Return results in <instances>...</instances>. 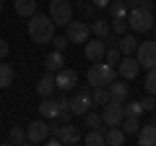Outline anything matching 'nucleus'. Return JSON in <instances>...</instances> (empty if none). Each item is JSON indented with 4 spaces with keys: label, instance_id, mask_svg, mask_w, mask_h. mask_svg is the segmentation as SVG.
Listing matches in <instances>:
<instances>
[{
    "label": "nucleus",
    "instance_id": "obj_1",
    "mask_svg": "<svg viewBox=\"0 0 156 146\" xmlns=\"http://www.w3.org/2000/svg\"><path fill=\"white\" fill-rule=\"evenodd\" d=\"M55 26L57 24L52 21L50 13H34L31 18H29V39L34 42V45H50L52 37H55Z\"/></svg>",
    "mask_w": 156,
    "mask_h": 146
},
{
    "label": "nucleus",
    "instance_id": "obj_2",
    "mask_svg": "<svg viewBox=\"0 0 156 146\" xmlns=\"http://www.w3.org/2000/svg\"><path fill=\"white\" fill-rule=\"evenodd\" d=\"M86 78H89V84L91 86H109L112 81L117 78V68L115 65H109V63H94V65L89 68V76H86Z\"/></svg>",
    "mask_w": 156,
    "mask_h": 146
},
{
    "label": "nucleus",
    "instance_id": "obj_3",
    "mask_svg": "<svg viewBox=\"0 0 156 146\" xmlns=\"http://www.w3.org/2000/svg\"><path fill=\"white\" fill-rule=\"evenodd\" d=\"M128 21H130V31H151L154 29V13H151V8H133V11L128 13Z\"/></svg>",
    "mask_w": 156,
    "mask_h": 146
},
{
    "label": "nucleus",
    "instance_id": "obj_4",
    "mask_svg": "<svg viewBox=\"0 0 156 146\" xmlns=\"http://www.w3.org/2000/svg\"><path fill=\"white\" fill-rule=\"evenodd\" d=\"M52 133H55L62 144H68V146H76V144L83 141L81 128H76L73 123H60V120H57V123H52Z\"/></svg>",
    "mask_w": 156,
    "mask_h": 146
},
{
    "label": "nucleus",
    "instance_id": "obj_5",
    "mask_svg": "<svg viewBox=\"0 0 156 146\" xmlns=\"http://www.w3.org/2000/svg\"><path fill=\"white\" fill-rule=\"evenodd\" d=\"M50 16L57 26H68L73 21V5L68 0H50Z\"/></svg>",
    "mask_w": 156,
    "mask_h": 146
},
{
    "label": "nucleus",
    "instance_id": "obj_6",
    "mask_svg": "<svg viewBox=\"0 0 156 146\" xmlns=\"http://www.w3.org/2000/svg\"><path fill=\"white\" fill-rule=\"evenodd\" d=\"M68 39H70V45H86V42L91 39V24L86 21H70L68 24Z\"/></svg>",
    "mask_w": 156,
    "mask_h": 146
},
{
    "label": "nucleus",
    "instance_id": "obj_7",
    "mask_svg": "<svg viewBox=\"0 0 156 146\" xmlns=\"http://www.w3.org/2000/svg\"><path fill=\"white\" fill-rule=\"evenodd\" d=\"M135 57H138L140 68H146V71L156 68V39H151V42H140L138 50H135Z\"/></svg>",
    "mask_w": 156,
    "mask_h": 146
},
{
    "label": "nucleus",
    "instance_id": "obj_8",
    "mask_svg": "<svg viewBox=\"0 0 156 146\" xmlns=\"http://www.w3.org/2000/svg\"><path fill=\"white\" fill-rule=\"evenodd\" d=\"M52 133V125H47V120H34V123L26 125V136H29V144H42L47 141V136Z\"/></svg>",
    "mask_w": 156,
    "mask_h": 146
},
{
    "label": "nucleus",
    "instance_id": "obj_9",
    "mask_svg": "<svg viewBox=\"0 0 156 146\" xmlns=\"http://www.w3.org/2000/svg\"><path fill=\"white\" fill-rule=\"evenodd\" d=\"M83 55H86V60H91V63H101L104 55H107V42L99 39V37H91V39L86 42V47H83Z\"/></svg>",
    "mask_w": 156,
    "mask_h": 146
},
{
    "label": "nucleus",
    "instance_id": "obj_10",
    "mask_svg": "<svg viewBox=\"0 0 156 146\" xmlns=\"http://www.w3.org/2000/svg\"><path fill=\"white\" fill-rule=\"evenodd\" d=\"M91 107H94V99H91L89 91H76V94L70 97V110H73V115H76V118H78V115L83 118Z\"/></svg>",
    "mask_w": 156,
    "mask_h": 146
},
{
    "label": "nucleus",
    "instance_id": "obj_11",
    "mask_svg": "<svg viewBox=\"0 0 156 146\" xmlns=\"http://www.w3.org/2000/svg\"><path fill=\"white\" fill-rule=\"evenodd\" d=\"M117 73H120L125 81L138 78V73H140V63H138V57H133V55H122L120 65H117Z\"/></svg>",
    "mask_w": 156,
    "mask_h": 146
},
{
    "label": "nucleus",
    "instance_id": "obj_12",
    "mask_svg": "<svg viewBox=\"0 0 156 146\" xmlns=\"http://www.w3.org/2000/svg\"><path fill=\"white\" fill-rule=\"evenodd\" d=\"M101 120H104V125H122V120H125V104H120V102H109V104L104 107V112H101Z\"/></svg>",
    "mask_w": 156,
    "mask_h": 146
},
{
    "label": "nucleus",
    "instance_id": "obj_13",
    "mask_svg": "<svg viewBox=\"0 0 156 146\" xmlns=\"http://www.w3.org/2000/svg\"><path fill=\"white\" fill-rule=\"evenodd\" d=\"M55 81H57V89L60 91H73L78 86V73L73 68H62V71L55 73Z\"/></svg>",
    "mask_w": 156,
    "mask_h": 146
},
{
    "label": "nucleus",
    "instance_id": "obj_14",
    "mask_svg": "<svg viewBox=\"0 0 156 146\" xmlns=\"http://www.w3.org/2000/svg\"><path fill=\"white\" fill-rule=\"evenodd\" d=\"M107 89H109V102H120V104H125L128 97H130V89H128L125 81H117V78H115Z\"/></svg>",
    "mask_w": 156,
    "mask_h": 146
},
{
    "label": "nucleus",
    "instance_id": "obj_15",
    "mask_svg": "<svg viewBox=\"0 0 156 146\" xmlns=\"http://www.w3.org/2000/svg\"><path fill=\"white\" fill-rule=\"evenodd\" d=\"M57 89V81H55V73L52 71H47L44 76H42V78L37 81V94L42 97V99H44V97H52V91Z\"/></svg>",
    "mask_w": 156,
    "mask_h": 146
},
{
    "label": "nucleus",
    "instance_id": "obj_16",
    "mask_svg": "<svg viewBox=\"0 0 156 146\" xmlns=\"http://www.w3.org/2000/svg\"><path fill=\"white\" fill-rule=\"evenodd\" d=\"M39 115H42L44 120H57V115H60V104H57V99L44 97L42 104H39Z\"/></svg>",
    "mask_w": 156,
    "mask_h": 146
},
{
    "label": "nucleus",
    "instance_id": "obj_17",
    "mask_svg": "<svg viewBox=\"0 0 156 146\" xmlns=\"http://www.w3.org/2000/svg\"><path fill=\"white\" fill-rule=\"evenodd\" d=\"M104 133H107V144L109 146H122L128 141V133L122 130V125H107Z\"/></svg>",
    "mask_w": 156,
    "mask_h": 146
},
{
    "label": "nucleus",
    "instance_id": "obj_18",
    "mask_svg": "<svg viewBox=\"0 0 156 146\" xmlns=\"http://www.w3.org/2000/svg\"><path fill=\"white\" fill-rule=\"evenodd\" d=\"M135 141H138L140 146H156V125L148 123V125H140L138 136H135Z\"/></svg>",
    "mask_w": 156,
    "mask_h": 146
},
{
    "label": "nucleus",
    "instance_id": "obj_19",
    "mask_svg": "<svg viewBox=\"0 0 156 146\" xmlns=\"http://www.w3.org/2000/svg\"><path fill=\"white\" fill-rule=\"evenodd\" d=\"M44 68H47V71H52V73L62 71V68H65V52H60V50H52L50 55L44 57Z\"/></svg>",
    "mask_w": 156,
    "mask_h": 146
},
{
    "label": "nucleus",
    "instance_id": "obj_20",
    "mask_svg": "<svg viewBox=\"0 0 156 146\" xmlns=\"http://www.w3.org/2000/svg\"><path fill=\"white\" fill-rule=\"evenodd\" d=\"M13 81H16V68L11 63H0V89H11Z\"/></svg>",
    "mask_w": 156,
    "mask_h": 146
},
{
    "label": "nucleus",
    "instance_id": "obj_21",
    "mask_svg": "<svg viewBox=\"0 0 156 146\" xmlns=\"http://www.w3.org/2000/svg\"><path fill=\"white\" fill-rule=\"evenodd\" d=\"M13 11L21 18H31L37 13V0H13Z\"/></svg>",
    "mask_w": 156,
    "mask_h": 146
},
{
    "label": "nucleus",
    "instance_id": "obj_22",
    "mask_svg": "<svg viewBox=\"0 0 156 146\" xmlns=\"http://www.w3.org/2000/svg\"><path fill=\"white\" fill-rule=\"evenodd\" d=\"M8 144L11 146H23V144H29V136H26V128H21V125H13L11 130H8Z\"/></svg>",
    "mask_w": 156,
    "mask_h": 146
},
{
    "label": "nucleus",
    "instance_id": "obj_23",
    "mask_svg": "<svg viewBox=\"0 0 156 146\" xmlns=\"http://www.w3.org/2000/svg\"><path fill=\"white\" fill-rule=\"evenodd\" d=\"M83 141L89 146H107V133H104V128H89V133L83 136Z\"/></svg>",
    "mask_w": 156,
    "mask_h": 146
},
{
    "label": "nucleus",
    "instance_id": "obj_24",
    "mask_svg": "<svg viewBox=\"0 0 156 146\" xmlns=\"http://www.w3.org/2000/svg\"><path fill=\"white\" fill-rule=\"evenodd\" d=\"M138 45H140V42L135 39L133 34H122V37H120V42H117V47H120V52H122V55H133V52L138 50Z\"/></svg>",
    "mask_w": 156,
    "mask_h": 146
},
{
    "label": "nucleus",
    "instance_id": "obj_25",
    "mask_svg": "<svg viewBox=\"0 0 156 146\" xmlns=\"http://www.w3.org/2000/svg\"><path fill=\"white\" fill-rule=\"evenodd\" d=\"M109 31H112V24L107 21V18H94V21H91V34H94V37L104 39Z\"/></svg>",
    "mask_w": 156,
    "mask_h": 146
},
{
    "label": "nucleus",
    "instance_id": "obj_26",
    "mask_svg": "<svg viewBox=\"0 0 156 146\" xmlns=\"http://www.w3.org/2000/svg\"><path fill=\"white\" fill-rule=\"evenodd\" d=\"M91 99H94L96 107H107V104H109V89H107V86H94Z\"/></svg>",
    "mask_w": 156,
    "mask_h": 146
},
{
    "label": "nucleus",
    "instance_id": "obj_27",
    "mask_svg": "<svg viewBox=\"0 0 156 146\" xmlns=\"http://www.w3.org/2000/svg\"><path fill=\"white\" fill-rule=\"evenodd\" d=\"M128 3L125 0H112L109 3V16L112 18H128Z\"/></svg>",
    "mask_w": 156,
    "mask_h": 146
},
{
    "label": "nucleus",
    "instance_id": "obj_28",
    "mask_svg": "<svg viewBox=\"0 0 156 146\" xmlns=\"http://www.w3.org/2000/svg\"><path fill=\"white\" fill-rule=\"evenodd\" d=\"M122 130H125L128 136H138V130H140V118H128V115H125Z\"/></svg>",
    "mask_w": 156,
    "mask_h": 146
},
{
    "label": "nucleus",
    "instance_id": "obj_29",
    "mask_svg": "<svg viewBox=\"0 0 156 146\" xmlns=\"http://www.w3.org/2000/svg\"><path fill=\"white\" fill-rule=\"evenodd\" d=\"M146 110H143V102H125V115H128V118H140V115H143Z\"/></svg>",
    "mask_w": 156,
    "mask_h": 146
},
{
    "label": "nucleus",
    "instance_id": "obj_30",
    "mask_svg": "<svg viewBox=\"0 0 156 146\" xmlns=\"http://www.w3.org/2000/svg\"><path fill=\"white\" fill-rule=\"evenodd\" d=\"M83 120H86V128H104V120H101V115L99 112H86L83 115Z\"/></svg>",
    "mask_w": 156,
    "mask_h": 146
},
{
    "label": "nucleus",
    "instance_id": "obj_31",
    "mask_svg": "<svg viewBox=\"0 0 156 146\" xmlns=\"http://www.w3.org/2000/svg\"><path fill=\"white\" fill-rule=\"evenodd\" d=\"M120 60H122V52H120V47H107L104 63H109V65H120Z\"/></svg>",
    "mask_w": 156,
    "mask_h": 146
},
{
    "label": "nucleus",
    "instance_id": "obj_32",
    "mask_svg": "<svg viewBox=\"0 0 156 146\" xmlns=\"http://www.w3.org/2000/svg\"><path fill=\"white\" fill-rule=\"evenodd\" d=\"M78 11H81V16H83L86 21H94V18H96V5L91 3V0H89V3H81Z\"/></svg>",
    "mask_w": 156,
    "mask_h": 146
},
{
    "label": "nucleus",
    "instance_id": "obj_33",
    "mask_svg": "<svg viewBox=\"0 0 156 146\" xmlns=\"http://www.w3.org/2000/svg\"><path fill=\"white\" fill-rule=\"evenodd\" d=\"M146 94H151V97H156V68H151L148 73H146Z\"/></svg>",
    "mask_w": 156,
    "mask_h": 146
},
{
    "label": "nucleus",
    "instance_id": "obj_34",
    "mask_svg": "<svg viewBox=\"0 0 156 146\" xmlns=\"http://www.w3.org/2000/svg\"><path fill=\"white\" fill-rule=\"evenodd\" d=\"M128 29H130V21H128V18H112V31H115V34L122 37V34H128Z\"/></svg>",
    "mask_w": 156,
    "mask_h": 146
},
{
    "label": "nucleus",
    "instance_id": "obj_35",
    "mask_svg": "<svg viewBox=\"0 0 156 146\" xmlns=\"http://www.w3.org/2000/svg\"><path fill=\"white\" fill-rule=\"evenodd\" d=\"M68 42H70V39H68V37H60V34H55V37H52V42H50V45L55 47V50L65 52V50H68Z\"/></svg>",
    "mask_w": 156,
    "mask_h": 146
},
{
    "label": "nucleus",
    "instance_id": "obj_36",
    "mask_svg": "<svg viewBox=\"0 0 156 146\" xmlns=\"http://www.w3.org/2000/svg\"><path fill=\"white\" fill-rule=\"evenodd\" d=\"M125 3H128V11H133V8H154V3L156 0H125Z\"/></svg>",
    "mask_w": 156,
    "mask_h": 146
},
{
    "label": "nucleus",
    "instance_id": "obj_37",
    "mask_svg": "<svg viewBox=\"0 0 156 146\" xmlns=\"http://www.w3.org/2000/svg\"><path fill=\"white\" fill-rule=\"evenodd\" d=\"M140 102H143V110H146V112H154V110H156V97L146 94V97H143Z\"/></svg>",
    "mask_w": 156,
    "mask_h": 146
},
{
    "label": "nucleus",
    "instance_id": "obj_38",
    "mask_svg": "<svg viewBox=\"0 0 156 146\" xmlns=\"http://www.w3.org/2000/svg\"><path fill=\"white\" fill-rule=\"evenodd\" d=\"M104 42H107V45H109V47H117V42H120V34L109 31V34H107V37H104Z\"/></svg>",
    "mask_w": 156,
    "mask_h": 146
},
{
    "label": "nucleus",
    "instance_id": "obj_39",
    "mask_svg": "<svg viewBox=\"0 0 156 146\" xmlns=\"http://www.w3.org/2000/svg\"><path fill=\"white\" fill-rule=\"evenodd\" d=\"M8 52H11V45H8L5 39H0V60H5Z\"/></svg>",
    "mask_w": 156,
    "mask_h": 146
},
{
    "label": "nucleus",
    "instance_id": "obj_40",
    "mask_svg": "<svg viewBox=\"0 0 156 146\" xmlns=\"http://www.w3.org/2000/svg\"><path fill=\"white\" fill-rule=\"evenodd\" d=\"M91 3H94L96 8H109V3H112V0H91Z\"/></svg>",
    "mask_w": 156,
    "mask_h": 146
},
{
    "label": "nucleus",
    "instance_id": "obj_41",
    "mask_svg": "<svg viewBox=\"0 0 156 146\" xmlns=\"http://www.w3.org/2000/svg\"><path fill=\"white\" fill-rule=\"evenodd\" d=\"M151 123H154V125H156V115H154V118H151Z\"/></svg>",
    "mask_w": 156,
    "mask_h": 146
},
{
    "label": "nucleus",
    "instance_id": "obj_42",
    "mask_svg": "<svg viewBox=\"0 0 156 146\" xmlns=\"http://www.w3.org/2000/svg\"><path fill=\"white\" fill-rule=\"evenodd\" d=\"M81 3H89V0H78V5H81Z\"/></svg>",
    "mask_w": 156,
    "mask_h": 146
},
{
    "label": "nucleus",
    "instance_id": "obj_43",
    "mask_svg": "<svg viewBox=\"0 0 156 146\" xmlns=\"http://www.w3.org/2000/svg\"><path fill=\"white\" fill-rule=\"evenodd\" d=\"M154 39H156V26H154Z\"/></svg>",
    "mask_w": 156,
    "mask_h": 146
},
{
    "label": "nucleus",
    "instance_id": "obj_44",
    "mask_svg": "<svg viewBox=\"0 0 156 146\" xmlns=\"http://www.w3.org/2000/svg\"><path fill=\"white\" fill-rule=\"evenodd\" d=\"M0 11H3V0H0Z\"/></svg>",
    "mask_w": 156,
    "mask_h": 146
},
{
    "label": "nucleus",
    "instance_id": "obj_45",
    "mask_svg": "<svg viewBox=\"0 0 156 146\" xmlns=\"http://www.w3.org/2000/svg\"><path fill=\"white\" fill-rule=\"evenodd\" d=\"M154 8H156V3H154Z\"/></svg>",
    "mask_w": 156,
    "mask_h": 146
}]
</instances>
